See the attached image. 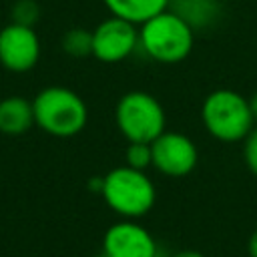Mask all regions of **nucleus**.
<instances>
[{"mask_svg": "<svg viewBox=\"0 0 257 257\" xmlns=\"http://www.w3.org/2000/svg\"><path fill=\"white\" fill-rule=\"evenodd\" d=\"M34 124H38L46 135L68 139L78 135L88 120V108L82 96L66 86H46L34 100Z\"/></svg>", "mask_w": 257, "mask_h": 257, "instance_id": "obj_3", "label": "nucleus"}, {"mask_svg": "<svg viewBox=\"0 0 257 257\" xmlns=\"http://www.w3.org/2000/svg\"><path fill=\"white\" fill-rule=\"evenodd\" d=\"M151 155H153V169L159 171L165 177H187L199 161L197 145L191 137L177 133V131H165L151 143Z\"/></svg>", "mask_w": 257, "mask_h": 257, "instance_id": "obj_6", "label": "nucleus"}, {"mask_svg": "<svg viewBox=\"0 0 257 257\" xmlns=\"http://www.w3.org/2000/svg\"><path fill=\"white\" fill-rule=\"evenodd\" d=\"M102 4L110 12V16L141 26L149 18L167 10L171 6V0H102Z\"/></svg>", "mask_w": 257, "mask_h": 257, "instance_id": "obj_11", "label": "nucleus"}, {"mask_svg": "<svg viewBox=\"0 0 257 257\" xmlns=\"http://www.w3.org/2000/svg\"><path fill=\"white\" fill-rule=\"evenodd\" d=\"M247 253H249V257H257V229L251 233V237L247 241Z\"/></svg>", "mask_w": 257, "mask_h": 257, "instance_id": "obj_17", "label": "nucleus"}, {"mask_svg": "<svg viewBox=\"0 0 257 257\" xmlns=\"http://www.w3.org/2000/svg\"><path fill=\"white\" fill-rule=\"evenodd\" d=\"M173 257H207V255H203L201 251H195V249H183V251H177Z\"/></svg>", "mask_w": 257, "mask_h": 257, "instance_id": "obj_18", "label": "nucleus"}, {"mask_svg": "<svg viewBox=\"0 0 257 257\" xmlns=\"http://www.w3.org/2000/svg\"><path fill=\"white\" fill-rule=\"evenodd\" d=\"M34 124L32 102L22 96H6L0 100V133L18 137L30 131Z\"/></svg>", "mask_w": 257, "mask_h": 257, "instance_id": "obj_10", "label": "nucleus"}, {"mask_svg": "<svg viewBox=\"0 0 257 257\" xmlns=\"http://www.w3.org/2000/svg\"><path fill=\"white\" fill-rule=\"evenodd\" d=\"M139 48V28L116 16H108L92 30V56L106 64L128 58Z\"/></svg>", "mask_w": 257, "mask_h": 257, "instance_id": "obj_7", "label": "nucleus"}, {"mask_svg": "<svg viewBox=\"0 0 257 257\" xmlns=\"http://www.w3.org/2000/svg\"><path fill=\"white\" fill-rule=\"evenodd\" d=\"M40 16V8L34 0H18L12 6V22L16 24H24V26H32Z\"/></svg>", "mask_w": 257, "mask_h": 257, "instance_id": "obj_15", "label": "nucleus"}, {"mask_svg": "<svg viewBox=\"0 0 257 257\" xmlns=\"http://www.w3.org/2000/svg\"><path fill=\"white\" fill-rule=\"evenodd\" d=\"M114 122L126 143L151 145L167 128V114L161 100L145 90L124 92L114 106Z\"/></svg>", "mask_w": 257, "mask_h": 257, "instance_id": "obj_5", "label": "nucleus"}, {"mask_svg": "<svg viewBox=\"0 0 257 257\" xmlns=\"http://www.w3.org/2000/svg\"><path fill=\"white\" fill-rule=\"evenodd\" d=\"M62 50L74 58H82V56L92 54V30L70 28L62 36Z\"/></svg>", "mask_w": 257, "mask_h": 257, "instance_id": "obj_13", "label": "nucleus"}, {"mask_svg": "<svg viewBox=\"0 0 257 257\" xmlns=\"http://www.w3.org/2000/svg\"><path fill=\"white\" fill-rule=\"evenodd\" d=\"M124 165L139 169V171H147L153 165V155H151V145L147 143H128L126 151H124Z\"/></svg>", "mask_w": 257, "mask_h": 257, "instance_id": "obj_14", "label": "nucleus"}, {"mask_svg": "<svg viewBox=\"0 0 257 257\" xmlns=\"http://www.w3.org/2000/svg\"><path fill=\"white\" fill-rule=\"evenodd\" d=\"M157 251L153 233L135 219L112 223L102 237V253L108 257H157Z\"/></svg>", "mask_w": 257, "mask_h": 257, "instance_id": "obj_9", "label": "nucleus"}, {"mask_svg": "<svg viewBox=\"0 0 257 257\" xmlns=\"http://www.w3.org/2000/svg\"><path fill=\"white\" fill-rule=\"evenodd\" d=\"M100 195L108 209L122 219H139L147 215L157 201V189L151 177L128 165L114 167L102 177Z\"/></svg>", "mask_w": 257, "mask_h": 257, "instance_id": "obj_4", "label": "nucleus"}, {"mask_svg": "<svg viewBox=\"0 0 257 257\" xmlns=\"http://www.w3.org/2000/svg\"><path fill=\"white\" fill-rule=\"evenodd\" d=\"M201 122L221 143H241L255 126L249 98L231 88L211 90L203 98Z\"/></svg>", "mask_w": 257, "mask_h": 257, "instance_id": "obj_2", "label": "nucleus"}, {"mask_svg": "<svg viewBox=\"0 0 257 257\" xmlns=\"http://www.w3.org/2000/svg\"><path fill=\"white\" fill-rule=\"evenodd\" d=\"M193 26L171 8L139 26V48H143V52L159 64L183 62L193 52Z\"/></svg>", "mask_w": 257, "mask_h": 257, "instance_id": "obj_1", "label": "nucleus"}, {"mask_svg": "<svg viewBox=\"0 0 257 257\" xmlns=\"http://www.w3.org/2000/svg\"><path fill=\"white\" fill-rule=\"evenodd\" d=\"M249 106H251V112H253V118H255V124H257V90L251 94V98H249Z\"/></svg>", "mask_w": 257, "mask_h": 257, "instance_id": "obj_19", "label": "nucleus"}, {"mask_svg": "<svg viewBox=\"0 0 257 257\" xmlns=\"http://www.w3.org/2000/svg\"><path fill=\"white\" fill-rule=\"evenodd\" d=\"M169 8L189 22L195 32L211 26L221 14L219 0H171Z\"/></svg>", "mask_w": 257, "mask_h": 257, "instance_id": "obj_12", "label": "nucleus"}, {"mask_svg": "<svg viewBox=\"0 0 257 257\" xmlns=\"http://www.w3.org/2000/svg\"><path fill=\"white\" fill-rule=\"evenodd\" d=\"M40 58V40L32 26L10 22L0 30V64L10 72H28Z\"/></svg>", "mask_w": 257, "mask_h": 257, "instance_id": "obj_8", "label": "nucleus"}, {"mask_svg": "<svg viewBox=\"0 0 257 257\" xmlns=\"http://www.w3.org/2000/svg\"><path fill=\"white\" fill-rule=\"evenodd\" d=\"M96 257H108V255H104V253H100V255H96Z\"/></svg>", "mask_w": 257, "mask_h": 257, "instance_id": "obj_20", "label": "nucleus"}, {"mask_svg": "<svg viewBox=\"0 0 257 257\" xmlns=\"http://www.w3.org/2000/svg\"><path fill=\"white\" fill-rule=\"evenodd\" d=\"M243 159L251 175L257 177V124L253 131L243 139Z\"/></svg>", "mask_w": 257, "mask_h": 257, "instance_id": "obj_16", "label": "nucleus"}]
</instances>
